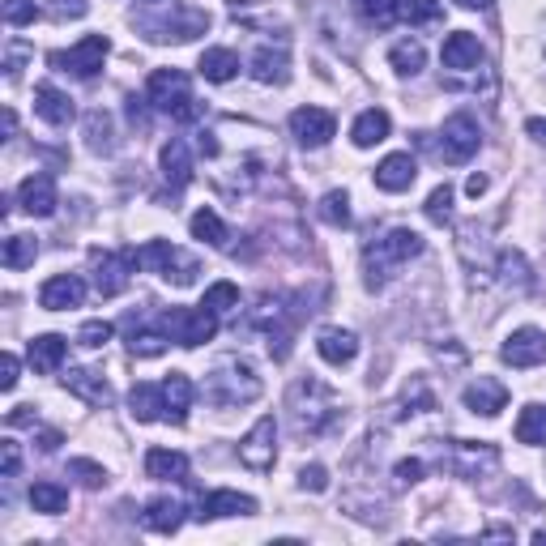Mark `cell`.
Wrapping results in <instances>:
<instances>
[{
    "label": "cell",
    "instance_id": "cell-1",
    "mask_svg": "<svg viewBox=\"0 0 546 546\" xmlns=\"http://www.w3.org/2000/svg\"><path fill=\"white\" fill-rule=\"evenodd\" d=\"M423 252V235L419 231H410V227H393V231H384L376 244H367L363 248V273H367V286L372 291H380L389 278H397V269L401 265H410L414 256Z\"/></svg>",
    "mask_w": 546,
    "mask_h": 546
},
{
    "label": "cell",
    "instance_id": "cell-2",
    "mask_svg": "<svg viewBox=\"0 0 546 546\" xmlns=\"http://www.w3.org/2000/svg\"><path fill=\"white\" fill-rule=\"evenodd\" d=\"M137 30L150 43H192L197 35L210 30V13L192 9V5H180V0H167V5H158V13L137 18Z\"/></svg>",
    "mask_w": 546,
    "mask_h": 546
},
{
    "label": "cell",
    "instance_id": "cell-3",
    "mask_svg": "<svg viewBox=\"0 0 546 546\" xmlns=\"http://www.w3.org/2000/svg\"><path fill=\"white\" fill-rule=\"evenodd\" d=\"M291 419L299 431H308V436H320V431H329L337 419H342V401L329 384L320 380H299L291 389Z\"/></svg>",
    "mask_w": 546,
    "mask_h": 546
},
{
    "label": "cell",
    "instance_id": "cell-4",
    "mask_svg": "<svg viewBox=\"0 0 546 546\" xmlns=\"http://www.w3.org/2000/svg\"><path fill=\"white\" fill-rule=\"evenodd\" d=\"M205 397L222 410L248 406V401L261 397V376H256V367L244 359H222L210 372V380H205Z\"/></svg>",
    "mask_w": 546,
    "mask_h": 546
},
{
    "label": "cell",
    "instance_id": "cell-5",
    "mask_svg": "<svg viewBox=\"0 0 546 546\" xmlns=\"http://www.w3.org/2000/svg\"><path fill=\"white\" fill-rule=\"evenodd\" d=\"M146 103L171 120H184V124L201 116V103L192 99V82L184 69H154L146 82Z\"/></svg>",
    "mask_w": 546,
    "mask_h": 546
},
{
    "label": "cell",
    "instance_id": "cell-6",
    "mask_svg": "<svg viewBox=\"0 0 546 546\" xmlns=\"http://www.w3.org/2000/svg\"><path fill=\"white\" fill-rule=\"evenodd\" d=\"M137 261H141V269L158 273V278L171 282V286H192L197 282V273H201L197 256H188L184 248L167 244V239H150L146 248H137Z\"/></svg>",
    "mask_w": 546,
    "mask_h": 546
},
{
    "label": "cell",
    "instance_id": "cell-7",
    "mask_svg": "<svg viewBox=\"0 0 546 546\" xmlns=\"http://www.w3.org/2000/svg\"><path fill=\"white\" fill-rule=\"evenodd\" d=\"M158 329H163L175 346L197 350L218 333V312H210L205 303L201 308H167L163 316H158Z\"/></svg>",
    "mask_w": 546,
    "mask_h": 546
},
{
    "label": "cell",
    "instance_id": "cell-8",
    "mask_svg": "<svg viewBox=\"0 0 546 546\" xmlns=\"http://www.w3.org/2000/svg\"><path fill=\"white\" fill-rule=\"evenodd\" d=\"M137 252L124 248V252H90V273H94V291L103 299H116L128 291V282H133V269H137Z\"/></svg>",
    "mask_w": 546,
    "mask_h": 546
},
{
    "label": "cell",
    "instance_id": "cell-9",
    "mask_svg": "<svg viewBox=\"0 0 546 546\" xmlns=\"http://www.w3.org/2000/svg\"><path fill=\"white\" fill-rule=\"evenodd\" d=\"M273 461H278V423H273V414H265V419H256L248 436L239 440V465L265 474V470H273Z\"/></svg>",
    "mask_w": 546,
    "mask_h": 546
},
{
    "label": "cell",
    "instance_id": "cell-10",
    "mask_svg": "<svg viewBox=\"0 0 546 546\" xmlns=\"http://www.w3.org/2000/svg\"><path fill=\"white\" fill-rule=\"evenodd\" d=\"M440 158L444 163H470V158L478 154V146H483V133H478L474 116H465V111H457V116L444 120V133H440Z\"/></svg>",
    "mask_w": 546,
    "mask_h": 546
},
{
    "label": "cell",
    "instance_id": "cell-11",
    "mask_svg": "<svg viewBox=\"0 0 546 546\" xmlns=\"http://www.w3.org/2000/svg\"><path fill=\"white\" fill-rule=\"evenodd\" d=\"M107 52H111L107 35H86L82 43H73L69 52H56L52 64H56V69H64V73H73V77H94L103 69Z\"/></svg>",
    "mask_w": 546,
    "mask_h": 546
},
{
    "label": "cell",
    "instance_id": "cell-12",
    "mask_svg": "<svg viewBox=\"0 0 546 546\" xmlns=\"http://www.w3.org/2000/svg\"><path fill=\"white\" fill-rule=\"evenodd\" d=\"M500 359L508 367H517V372H525V367H542L546 363V333L534 329V325L512 329L504 337V346H500Z\"/></svg>",
    "mask_w": 546,
    "mask_h": 546
},
{
    "label": "cell",
    "instance_id": "cell-13",
    "mask_svg": "<svg viewBox=\"0 0 546 546\" xmlns=\"http://www.w3.org/2000/svg\"><path fill=\"white\" fill-rule=\"evenodd\" d=\"M333 116L325 107H299L291 111V137L299 141L303 150H320V146H329V137H333Z\"/></svg>",
    "mask_w": 546,
    "mask_h": 546
},
{
    "label": "cell",
    "instance_id": "cell-14",
    "mask_svg": "<svg viewBox=\"0 0 546 546\" xmlns=\"http://www.w3.org/2000/svg\"><path fill=\"white\" fill-rule=\"evenodd\" d=\"M86 299V282L77 278V273H56V278H47L39 286V303L47 312H69V308H82Z\"/></svg>",
    "mask_w": 546,
    "mask_h": 546
},
{
    "label": "cell",
    "instance_id": "cell-15",
    "mask_svg": "<svg viewBox=\"0 0 546 546\" xmlns=\"http://www.w3.org/2000/svg\"><path fill=\"white\" fill-rule=\"evenodd\" d=\"M18 205L30 214V218H52L56 214V205H60V197H56V180L52 175H26L22 180V188H18Z\"/></svg>",
    "mask_w": 546,
    "mask_h": 546
},
{
    "label": "cell",
    "instance_id": "cell-16",
    "mask_svg": "<svg viewBox=\"0 0 546 546\" xmlns=\"http://www.w3.org/2000/svg\"><path fill=\"white\" fill-rule=\"evenodd\" d=\"M461 401H465V410L470 414H483V419H495L504 406H508V389L500 380H491V376H478L474 384H465V393H461Z\"/></svg>",
    "mask_w": 546,
    "mask_h": 546
},
{
    "label": "cell",
    "instance_id": "cell-17",
    "mask_svg": "<svg viewBox=\"0 0 546 546\" xmlns=\"http://www.w3.org/2000/svg\"><path fill=\"white\" fill-rule=\"evenodd\" d=\"M64 389L73 397H82L86 406H111V401H116L107 376H99L94 367H69V372H64Z\"/></svg>",
    "mask_w": 546,
    "mask_h": 546
},
{
    "label": "cell",
    "instance_id": "cell-18",
    "mask_svg": "<svg viewBox=\"0 0 546 546\" xmlns=\"http://www.w3.org/2000/svg\"><path fill=\"white\" fill-rule=\"evenodd\" d=\"M256 512V500L252 495H244V491H210L201 500V508H197V521H222V517H252Z\"/></svg>",
    "mask_w": 546,
    "mask_h": 546
},
{
    "label": "cell",
    "instance_id": "cell-19",
    "mask_svg": "<svg viewBox=\"0 0 546 546\" xmlns=\"http://www.w3.org/2000/svg\"><path fill=\"white\" fill-rule=\"evenodd\" d=\"M440 60H444V69H457V73L478 69V64H483V43H478L470 30H453V35L444 39Z\"/></svg>",
    "mask_w": 546,
    "mask_h": 546
},
{
    "label": "cell",
    "instance_id": "cell-20",
    "mask_svg": "<svg viewBox=\"0 0 546 546\" xmlns=\"http://www.w3.org/2000/svg\"><path fill=\"white\" fill-rule=\"evenodd\" d=\"M158 167H163V180L171 188H188L192 180V150H188V141L184 137H171L163 154H158Z\"/></svg>",
    "mask_w": 546,
    "mask_h": 546
},
{
    "label": "cell",
    "instance_id": "cell-21",
    "mask_svg": "<svg viewBox=\"0 0 546 546\" xmlns=\"http://www.w3.org/2000/svg\"><path fill=\"white\" fill-rule=\"evenodd\" d=\"M316 355L325 363H333V367H346L359 355V337L350 329H320L316 333Z\"/></svg>",
    "mask_w": 546,
    "mask_h": 546
},
{
    "label": "cell",
    "instance_id": "cell-22",
    "mask_svg": "<svg viewBox=\"0 0 546 546\" xmlns=\"http://www.w3.org/2000/svg\"><path fill=\"white\" fill-rule=\"evenodd\" d=\"M414 180H419V163L410 154H389L376 167V188L380 192H406Z\"/></svg>",
    "mask_w": 546,
    "mask_h": 546
},
{
    "label": "cell",
    "instance_id": "cell-23",
    "mask_svg": "<svg viewBox=\"0 0 546 546\" xmlns=\"http://www.w3.org/2000/svg\"><path fill=\"white\" fill-rule=\"evenodd\" d=\"M26 355H30V367H35V372L52 376V372H60L64 355H69V342H64L60 333H43V337H30Z\"/></svg>",
    "mask_w": 546,
    "mask_h": 546
},
{
    "label": "cell",
    "instance_id": "cell-24",
    "mask_svg": "<svg viewBox=\"0 0 546 546\" xmlns=\"http://www.w3.org/2000/svg\"><path fill=\"white\" fill-rule=\"evenodd\" d=\"M146 478H154V483H184L188 457L175 453V448H150L146 453Z\"/></svg>",
    "mask_w": 546,
    "mask_h": 546
},
{
    "label": "cell",
    "instance_id": "cell-25",
    "mask_svg": "<svg viewBox=\"0 0 546 546\" xmlns=\"http://www.w3.org/2000/svg\"><path fill=\"white\" fill-rule=\"evenodd\" d=\"M141 525H146L150 534H175V529L184 525V504L171 500V495H158V500H150L146 512H141Z\"/></svg>",
    "mask_w": 546,
    "mask_h": 546
},
{
    "label": "cell",
    "instance_id": "cell-26",
    "mask_svg": "<svg viewBox=\"0 0 546 546\" xmlns=\"http://www.w3.org/2000/svg\"><path fill=\"white\" fill-rule=\"evenodd\" d=\"M128 406H133V419L137 423H158L167 419V397H163V384H133V393H128Z\"/></svg>",
    "mask_w": 546,
    "mask_h": 546
},
{
    "label": "cell",
    "instance_id": "cell-27",
    "mask_svg": "<svg viewBox=\"0 0 546 546\" xmlns=\"http://www.w3.org/2000/svg\"><path fill=\"white\" fill-rule=\"evenodd\" d=\"M35 111H39V120H47L52 128H64L73 120V99L64 90H56L52 82H43V86H35Z\"/></svg>",
    "mask_w": 546,
    "mask_h": 546
},
{
    "label": "cell",
    "instance_id": "cell-28",
    "mask_svg": "<svg viewBox=\"0 0 546 546\" xmlns=\"http://www.w3.org/2000/svg\"><path fill=\"white\" fill-rule=\"evenodd\" d=\"M389 128H393L389 111H380V107H367V111H359L355 128H350V141H355L359 150H372V146H380V141L389 137Z\"/></svg>",
    "mask_w": 546,
    "mask_h": 546
},
{
    "label": "cell",
    "instance_id": "cell-29",
    "mask_svg": "<svg viewBox=\"0 0 546 546\" xmlns=\"http://www.w3.org/2000/svg\"><path fill=\"white\" fill-rule=\"evenodd\" d=\"M197 73L205 77V82L222 86V82H231V77L239 73V56L231 52V47H205L201 60H197Z\"/></svg>",
    "mask_w": 546,
    "mask_h": 546
},
{
    "label": "cell",
    "instance_id": "cell-30",
    "mask_svg": "<svg viewBox=\"0 0 546 546\" xmlns=\"http://www.w3.org/2000/svg\"><path fill=\"white\" fill-rule=\"evenodd\" d=\"M500 461V448L495 444H487V440H457V448H453V465H457V474H465V478H474L478 474V465H495Z\"/></svg>",
    "mask_w": 546,
    "mask_h": 546
},
{
    "label": "cell",
    "instance_id": "cell-31",
    "mask_svg": "<svg viewBox=\"0 0 546 546\" xmlns=\"http://www.w3.org/2000/svg\"><path fill=\"white\" fill-rule=\"evenodd\" d=\"M252 77L256 82H265V86H282L286 77H291V60H286V47H261V52L252 56Z\"/></svg>",
    "mask_w": 546,
    "mask_h": 546
},
{
    "label": "cell",
    "instance_id": "cell-32",
    "mask_svg": "<svg viewBox=\"0 0 546 546\" xmlns=\"http://www.w3.org/2000/svg\"><path fill=\"white\" fill-rule=\"evenodd\" d=\"M188 231H192V239H201V244H210V248H227L231 244L227 222H222L214 210H197V214H192Z\"/></svg>",
    "mask_w": 546,
    "mask_h": 546
},
{
    "label": "cell",
    "instance_id": "cell-33",
    "mask_svg": "<svg viewBox=\"0 0 546 546\" xmlns=\"http://www.w3.org/2000/svg\"><path fill=\"white\" fill-rule=\"evenodd\" d=\"M163 397H167V419L171 423H184V414L192 406V380L184 372H171L163 380Z\"/></svg>",
    "mask_w": 546,
    "mask_h": 546
},
{
    "label": "cell",
    "instance_id": "cell-34",
    "mask_svg": "<svg viewBox=\"0 0 546 546\" xmlns=\"http://www.w3.org/2000/svg\"><path fill=\"white\" fill-rule=\"evenodd\" d=\"M30 508L43 512V517H60V512L69 508V491H64L60 483H47V478H43V483L30 487Z\"/></svg>",
    "mask_w": 546,
    "mask_h": 546
},
{
    "label": "cell",
    "instance_id": "cell-35",
    "mask_svg": "<svg viewBox=\"0 0 546 546\" xmlns=\"http://www.w3.org/2000/svg\"><path fill=\"white\" fill-rule=\"evenodd\" d=\"M517 440L521 444H529V448H542L546 444V406H525L521 414H517Z\"/></svg>",
    "mask_w": 546,
    "mask_h": 546
},
{
    "label": "cell",
    "instance_id": "cell-36",
    "mask_svg": "<svg viewBox=\"0 0 546 546\" xmlns=\"http://www.w3.org/2000/svg\"><path fill=\"white\" fill-rule=\"evenodd\" d=\"M35 256H39V239L35 235H9L5 248H0L5 269H26V265H35Z\"/></svg>",
    "mask_w": 546,
    "mask_h": 546
},
{
    "label": "cell",
    "instance_id": "cell-37",
    "mask_svg": "<svg viewBox=\"0 0 546 546\" xmlns=\"http://www.w3.org/2000/svg\"><path fill=\"white\" fill-rule=\"evenodd\" d=\"M423 60H427V52H423L419 39H401V43L389 47V64H393L401 77H414V73L423 69Z\"/></svg>",
    "mask_w": 546,
    "mask_h": 546
},
{
    "label": "cell",
    "instance_id": "cell-38",
    "mask_svg": "<svg viewBox=\"0 0 546 546\" xmlns=\"http://www.w3.org/2000/svg\"><path fill=\"white\" fill-rule=\"evenodd\" d=\"M500 282L512 286V291H529V286H534V278H529V261L517 248L500 252Z\"/></svg>",
    "mask_w": 546,
    "mask_h": 546
},
{
    "label": "cell",
    "instance_id": "cell-39",
    "mask_svg": "<svg viewBox=\"0 0 546 546\" xmlns=\"http://www.w3.org/2000/svg\"><path fill=\"white\" fill-rule=\"evenodd\" d=\"M397 18L410 26H431L444 18V5L440 0H397Z\"/></svg>",
    "mask_w": 546,
    "mask_h": 546
},
{
    "label": "cell",
    "instance_id": "cell-40",
    "mask_svg": "<svg viewBox=\"0 0 546 546\" xmlns=\"http://www.w3.org/2000/svg\"><path fill=\"white\" fill-rule=\"evenodd\" d=\"M86 146L94 154H111L116 150V141H111V116L107 111H90L86 116Z\"/></svg>",
    "mask_w": 546,
    "mask_h": 546
},
{
    "label": "cell",
    "instance_id": "cell-41",
    "mask_svg": "<svg viewBox=\"0 0 546 546\" xmlns=\"http://www.w3.org/2000/svg\"><path fill=\"white\" fill-rule=\"evenodd\" d=\"M167 342H171V337L163 329H141V333L133 329V337H128V350H133L137 359H158L167 350Z\"/></svg>",
    "mask_w": 546,
    "mask_h": 546
},
{
    "label": "cell",
    "instance_id": "cell-42",
    "mask_svg": "<svg viewBox=\"0 0 546 546\" xmlns=\"http://www.w3.org/2000/svg\"><path fill=\"white\" fill-rule=\"evenodd\" d=\"M316 214H320V222H329V227H350V197L346 192H325Z\"/></svg>",
    "mask_w": 546,
    "mask_h": 546
},
{
    "label": "cell",
    "instance_id": "cell-43",
    "mask_svg": "<svg viewBox=\"0 0 546 546\" xmlns=\"http://www.w3.org/2000/svg\"><path fill=\"white\" fill-rule=\"evenodd\" d=\"M367 26H389L397 18V0H350Z\"/></svg>",
    "mask_w": 546,
    "mask_h": 546
},
{
    "label": "cell",
    "instance_id": "cell-44",
    "mask_svg": "<svg viewBox=\"0 0 546 546\" xmlns=\"http://www.w3.org/2000/svg\"><path fill=\"white\" fill-rule=\"evenodd\" d=\"M205 308L210 312H218V316H227V312H235L239 308V286L235 282H214L210 291H205Z\"/></svg>",
    "mask_w": 546,
    "mask_h": 546
},
{
    "label": "cell",
    "instance_id": "cell-45",
    "mask_svg": "<svg viewBox=\"0 0 546 546\" xmlns=\"http://www.w3.org/2000/svg\"><path fill=\"white\" fill-rule=\"evenodd\" d=\"M69 474H73L82 487H90V491H99V487L107 483V470H103V465H99V461H86V457H73V461H69Z\"/></svg>",
    "mask_w": 546,
    "mask_h": 546
},
{
    "label": "cell",
    "instance_id": "cell-46",
    "mask_svg": "<svg viewBox=\"0 0 546 546\" xmlns=\"http://www.w3.org/2000/svg\"><path fill=\"white\" fill-rule=\"evenodd\" d=\"M111 333H116V325L111 320H86L82 329H77V342H82L86 350H103L111 342Z\"/></svg>",
    "mask_w": 546,
    "mask_h": 546
},
{
    "label": "cell",
    "instance_id": "cell-47",
    "mask_svg": "<svg viewBox=\"0 0 546 546\" xmlns=\"http://www.w3.org/2000/svg\"><path fill=\"white\" fill-rule=\"evenodd\" d=\"M423 210H427V218L431 222H440V227H444V222H448V214H453V188H448V184H440L436 192H431V197H427V205H423Z\"/></svg>",
    "mask_w": 546,
    "mask_h": 546
},
{
    "label": "cell",
    "instance_id": "cell-48",
    "mask_svg": "<svg viewBox=\"0 0 546 546\" xmlns=\"http://www.w3.org/2000/svg\"><path fill=\"white\" fill-rule=\"evenodd\" d=\"M39 5L35 0H5V22L9 26H35Z\"/></svg>",
    "mask_w": 546,
    "mask_h": 546
},
{
    "label": "cell",
    "instance_id": "cell-49",
    "mask_svg": "<svg viewBox=\"0 0 546 546\" xmlns=\"http://www.w3.org/2000/svg\"><path fill=\"white\" fill-rule=\"evenodd\" d=\"M299 491H312V495L329 491V470H325V465H303V470H299Z\"/></svg>",
    "mask_w": 546,
    "mask_h": 546
},
{
    "label": "cell",
    "instance_id": "cell-50",
    "mask_svg": "<svg viewBox=\"0 0 546 546\" xmlns=\"http://www.w3.org/2000/svg\"><path fill=\"white\" fill-rule=\"evenodd\" d=\"M22 470V453H18V440H0V474L13 478Z\"/></svg>",
    "mask_w": 546,
    "mask_h": 546
},
{
    "label": "cell",
    "instance_id": "cell-51",
    "mask_svg": "<svg viewBox=\"0 0 546 546\" xmlns=\"http://www.w3.org/2000/svg\"><path fill=\"white\" fill-rule=\"evenodd\" d=\"M397 483L401 487H414V483H423V461L419 457H406V461H397Z\"/></svg>",
    "mask_w": 546,
    "mask_h": 546
},
{
    "label": "cell",
    "instance_id": "cell-52",
    "mask_svg": "<svg viewBox=\"0 0 546 546\" xmlns=\"http://www.w3.org/2000/svg\"><path fill=\"white\" fill-rule=\"evenodd\" d=\"M0 389H18V355H0Z\"/></svg>",
    "mask_w": 546,
    "mask_h": 546
},
{
    "label": "cell",
    "instance_id": "cell-53",
    "mask_svg": "<svg viewBox=\"0 0 546 546\" xmlns=\"http://www.w3.org/2000/svg\"><path fill=\"white\" fill-rule=\"evenodd\" d=\"M86 13V0H52V18L64 22V18H82Z\"/></svg>",
    "mask_w": 546,
    "mask_h": 546
},
{
    "label": "cell",
    "instance_id": "cell-54",
    "mask_svg": "<svg viewBox=\"0 0 546 546\" xmlns=\"http://www.w3.org/2000/svg\"><path fill=\"white\" fill-rule=\"evenodd\" d=\"M30 410H35V406H18V410H13V414H9V427H26V423H35L39 414H30Z\"/></svg>",
    "mask_w": 546,
    "mask_h": 546
},
{
    "label": "cell",
    "instance_id": "cell-55",
    "mask_svg": "<svg viewBox=\"0 0 546 546\" xmlns=\"http://www.w3.org/2000/svg\"><path fill=\"white\" fill-rule=\"evenodd\" d=\"M525 133L534 137V141H546V116H534V120H529V124H525Z\"/></svg>",
    "mask_w": 546,
    "mask_h": 546
},
{
    "label": "cell",
    "instance_id": "cell-56",
    "mask_svg": "<svg viewBox=\"0 0 546 546\" xmlns=\"http://www.w3.org/2000/svg\"><path fill=\"white\" fill-rule=\"evenodd\" d=\"M465 192H470V197H483V192H487V175H470V180H465Z\"/></svg>",
    "mask_w": 546,
    "mask_h": 546
},
{
    "label": "cell",
    "instance_id": "cell-57",
    "mask_svg": "<svg viewBox=\"0 0 546 546\" xmlns=\"http://www.w3.org/2000/svg\"><path fill=\"white\" fill-rule=\"evenodd\" d=\"M56 444H60V436H56V431H43V453H56Z\"/></svg>",
    "mask_w": 546,
    "mask_h": 546
},
{
    "label": "cell",
    "instance_id": "cell-58",
    "mask_svg": "<svg viewBox=\"0 0 546 546\" xmlns=\"http://www.w3.org/2000/svg\"><path fill=\"white\" fill-rule=\"evenodd\" d=\"M13 128H18V116H13V111L5 107V137H13Z\"/></svg>",
    "mask_w": 546,
    "mask_h": 546
},
{
    "label": "cell",
    "instance_id": "cell-59",
    "mask_svg": "<svg viewBox=\"0 0 546 546\" xmlns=\"http://www.w3.org/2000/svg\"><path fill=\"white\" fill-rule=\"evenodd\" d=\"M457 5H461V9H487L491 0H457Z\"/></svg>",
    "mask_w": 546,
    "mask_h": 546
},
{
    "label": "cell",
    "instance_id": "cell-60",
    "mask_svg": "<svg viewBox=\"0 0 546 546\" xmlns=\"http://www.w3.org/2000/svg\"><path fill=\"white\" fill-rule=\"evenodd\" d=\"M534 542H542V546H546V529H538V534H534Z\"/></svg>",
    "mask_w": 546,
    "mask_h": 546
}]
</instances>
